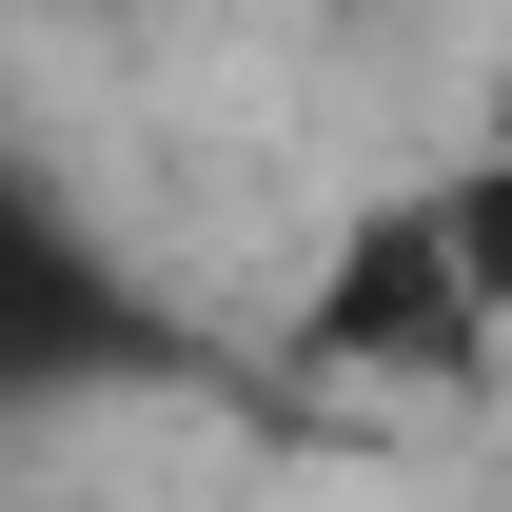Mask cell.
Returning <instances> with one entry per match:
<instances>
[{
	"instance_id": "2",
	"label": "cell",
	"mask_w": 512,
	"mask_h": 512,
	"mask_svg": "<svg viewBox=\"0 0 512 512\" xmlns=\"http://www.w3.org/2000/svg\"><path fill=\"white\" fill-rule=\"evenodd\" d=\"M158 355L178 335L138 316V276L79 237V197L0 158V394H99V375H158Z\"/></svg>"
},
{
	"instance_id": "1",
	"label": "cell",
	"mask_w": 512,
	"mask_h": 512,
	"mask_svg": "<svg viewBox=\"0 0 512 512\" xmlns=\"http://www.w3.org/2000/svg\"><path fill=\"white\" fill-rule=\"evenodd\" d=\"M493 316H512V197L493 178H414V197H375L316 256L296 355L316 375H375V394H473L493 375Z\"/></svg>"
}]
</instances>
